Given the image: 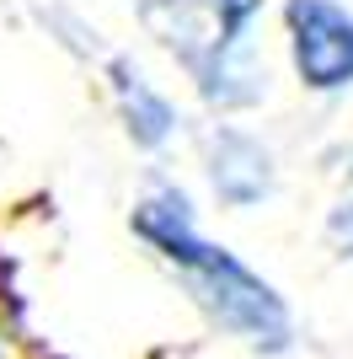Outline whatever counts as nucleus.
<instances>
[{
	"label": "nucleus",
	"mask_w": 353,
	"mask_h": 359,
	"mask_svg": "<svg viewBox=\"0 0 353 359\" xmlns=\"http://www.w3.org/2000/svg\"><path fill=\"white\" fill-rule=\"evenodd\" d=\"M134 236L150 247V257L188 290V300L235 344L257 348V354H284L294 344V316L284 295L251 269L241 252L214 241L198 225L193 194L176 182H150L129 215Z\"/></svg>",
	"instance_id": "1"
},
{
	"label": "nucleus",
	"mask_w": 353,
	"mask_h": 359,
	"mask_svg": "<svg viewBox=\"0 0 353 359\" xmlns=\"http://www.w3.org/2000/svg\"><path fill=\"white\" fill-rule=\"evenodd\" d=\"M134 22L172 60L209 118H241L268 102V0H134Z\"/></svg>",
	"instance_id": "2"
},
{
	"label": "nucleus",
	"mask_w": 353,
	"mask_h": 359,
	"mask_svg": "<svg viewBox=\"0 0 353 359\" xmlns=\"http://www.w3.org/2000/svg\"><path fill=\"white\" fill-rule=\"evenodd\" d=\"M284 60L305 97L338 102L353 91V6L348 0H279Z\"/></svg>",
	"instance_id": "3"
},
{
	"label": "nucleus",
	"mask_w": 353,
	"mask_h": 359,
	"mask_svg": "<svg viewBox=\"0 0 353 359\" xmlns=\"http://www.w3.org/2000/svg\"><path fill=\"white\" fill-rule=\"evenodd\" d=\"M198 166H204L214 204H225L235 215L263 210L279 194V156L251 123L209 118V129L198 135Z\"/></svg>",
	"instance_id": "4"
},
{
	"label": "nucleus",
	"mask_w": 353,
	"mask_h": 359,
	"mask_svg": "<svg viewBox=\"0 0 353 359\" xmlns=\"http://www.w3.org/2000/svg\"><path fill=\"white\" fill-rule=\"evenodd\" d=\"M102 91H107V107H113V123L123 129V140L134 150L161 156V150H172L176 140L188 135L182 102L134 54H123V48L102 54Z\"/></svg>",
	"instance_id": "5"
},
{
	"label": "nucleus",
	"mask_w": 353,
	"mask_h": 359,
	"mask_svg": "<svg viewBox=\"0 0 353 359\" xmlns=\"http://www.w3.org/2000/svg\"><path fill=\"white\" fill-rule=\"evenodd\" d=\"M326 241H332L342 257H353V145L342 150V194L332 198V210H326Z\"/></svg>",
	"instance_id": "6"
}]
</instances>
